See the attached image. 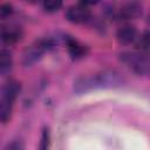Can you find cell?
Returning a JSON list of instances; mask_svg holds the SVG:
<instances>
[{"label": "cell", "instance_id": "16", "mask_svg": "<svg viewBox=\"0 0 150 150\" xmlns=\"http://www.w3.org/2000/svg\"><path fill=\"white\" fill-rule=\"evenodd\" d=\"M100 0H80V4L86 6V7H89V6H94Z\"/></svg>", "mask_w": 150, "mask_h": 150}, {"label": "cell", "instance_id": "3", "mask_svg": "<svg viewBox=\"0 0 150 150\" xmlns=\"http://www.w3.org/2000/svg\"><path fill=\"white\" fill-rule=\"evenodd\" d=\"M120 60L135 74L150 77V56L145 53L123 52L120 54Z\"/></svg>", "mask_w": 150, "mask_h": 150}, {"label": "cell", "instance_id": "12", "mask_svg": "<svg viewBox=\"0 0 150 150\" xmlns=\"http://www.w3.org/2000/svg\"><path fill=\"white\" fill-rule=\"evenodd\" d=\"M63 0H42V7L48 13H54L59 11L62 6Z\"/></svg>", "mask_w": 150, "mask_h": 150}, {"label": "cell", "instance_id": "8", "mask_svg": "<svg viewBox=\"0 0 150 150\" xmlns=\"http://www.w3.org/2000/svg\"><path fill=\"white\" fill-rule=\"evenodd\" d=\"M116 38L121 45H129L136 40L137 30L131 25H124L118 28V30L116 33Z\"/></svg>", "mask_w": 150, "mask_h": 150}, {"label": "cell", "instance_id": "14", "mask_svg": "<svg viewBox=\"0 0 150 150\" xmlns=\"http://www.w3.org/2000/svg\"><path fill=\"white\" fill-rule=\"evenodd\" d=\"M13 13V7L11 4H2L1 8H0V16L2 20L9 18V15H12Z\"/></svg>", "mask_w": 150, "mask_h": 150}, {"label": "cell", "instance_id": "4", "mask_svg": "<svg viewBox=\"0 0 150 150\" xmlns=\"http://www.w3.org/2000/svg\"><path fill=\"white\" fill-rule=\"evenodd\" d=\"M50 50V47H49V43L47 41V39H41L39 41H35L33 45H30L29 47L26 48V50L23 52V55H22V63L28 67V66H32L34 64L36 61H39L42 55Z\"/></svg>", "mask_w": 150, "mask_h": 150}, {"label": "cell", "instance_id": "1", "mask_svg": "<svg viewBox=\"0 0 150 150\" xmlns=\"http://www.w3.org/2000/svg\"><path fill=\"white\" fill-rule=\"evenodd\" d=\"M122 75L116 70H103L93 76L81 77L74 83V91L77 94L88 93L96 89L116 88L123 84Z\"/></svg>", "mask_w": 150, "mask_h": 150}, {"label": "cell", "instance_id": "17", "mask_svg": "<svg viewBox=\"0 0 150 150\" xmlns=\"http://www.w3.org/2000/svg\"><path fill=\"white\" fill-rule=\"evenodd\" d=\"M146 22H148V23H149V25H150V14H149V15H148V20H146Z\"/></svg>", "mask_w": 150, "mask_h": 150}, {"label": "cell", "instance_id": "2", "mask_svg": "<svg viewBox=\"0 0 150 150\" xmlns=\"http://www.w3.org/2000/svg\"><path fill=\"white\" fill-rule=\"evenodd\" d=\"M21 86L18 81H8L1 90V101H0V118L2 123H7L11 118L12 107L18 95L20 94Z\"/></svg>", "mask_w": 150, "mask_h": 150}, {"label": "cell", "instance_id": "13", "mask_svg": "<svg viewBox=\"0 0 150 150\" xmlns=\"http://www.w3.org/2000/svg\"><path fill=\"white\" fill-rule=\"evenodd\" d=\"M49 142H50V132H49V129L47 127H45L41 132V141H40L39 148L41 150H46L49 146Z\"/></svg>", "mask_w": 150, "mask_h": 150}, {"label": "cell", "instance_id": "9", "mask_svg": "<svg viewBox=\"0 0 150 150\" xmlns=\"http://www.w3.org/2000/svg\"><path fill=\"white\" fill-rule=\"evenodd\" d=\"M21 39V30L18 27L9 26V27H2L1 29V40L6 45H12L18 42Z\"/></svg>", "mask_w": 150, "mask_h": 150}, {"label": "cell", "instance_id": "5", "mask_svg": "<svg viewBox=\"0 0 150 150\" xmlns=\"http://www.w3.org/2000/svg\"><path fill=\"white\" fill-rule=\"evenodd\" d=\"M91 13L88 9V7L83 5H76L71 6L66 12V19L71 23H86L90 20Z\"/></svg>", "mask_w": 150, "mask_h": 150}, {"label": "cell", "instance_id": "11", "mask_svg": "<svg viewBox=\"0 0 150 150\" xmlns=\"http://www.w3.org/2000/svg\"><path fill=\"white\" fill-rule=\"evenodd\" d=\"M137 45L143 53H145L146 55L150 56V29L145 30L142 34V36L138 39Z\"/></svg>", "mask_w": 150, "mask_h": 150}, {"label": "cell", "instance_id": "6", "mask_svg": "<svg viewBox=\"0 0 150 150\" xmlns=\"http://www.w3.org/2000/svg\"><path fill=\"white\" fill-rule=\"evenodd\" d=\"M64 42L67 46L68 54L73 60H80L88 54V47L80 43L77 40L73 38H64Z\"/></svg>", "mask_w": 150, "mask_h": 150}, {"label": "cell", "instance_id": "10", "mask_svg": "<svg viewBox=\"0 0 150 150\" xmlns=\"http://www.w3.org/2000/svg\"><path fill=\"white\" fill-rule=\"evenodd\" d=\"M13 66V57H12V53L8 49H1L0 53V73L1 75H6L11 71Z\"/></svg>", "mask_w": 150, "mask_h": 150}, {"label": "cell", "instance_id": "7", "mask_svg": "<svg viewBox=\"0 0 150 150\" xmlns=\"http://www.w3.org/2000/svg\"><path fill=\"white\" fill-rule=\"evenodd\" d=\"M117 15L123 20H134L142 15V5L136 0L129 1L120 9Z\"/></svg>", "mask_w": 150, "mask_h": 150}, {"label": "cell", "instance_id": "15", "mask_svg": "<svg viewBox=\"0 0 150 150\" xmlns=\"http://www.w3.org/2000/svg\"><path fill=\"white\" fill-rule=\"evenodd\" d=\"M5 149L6 150H20V149H23V144H21L19 141H13L8 143Z\"/></svg>", "mask_w": 150, "mask_h": 150}]
</instances>
